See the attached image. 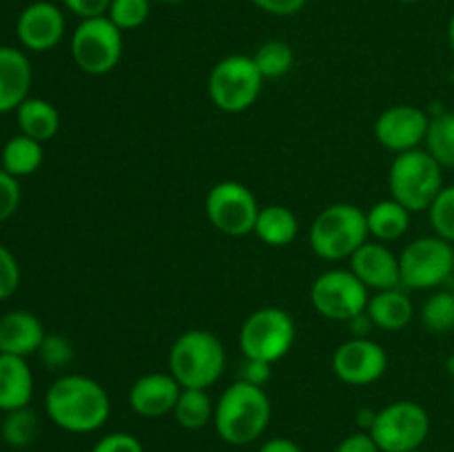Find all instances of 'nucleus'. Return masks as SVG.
I'll use <instances>...</instances> for the list:
<instances>
[{
	"instance_id": "1",
	"label": "nucleus",
	"mask_w": 454,
	"mask_h": 452,
	"mask_svg": "<svg viewBox=\"0 0 454 452\" xmlns=\"http://www.w3.org/2000/svg\"><path fill=\"white\" fill-rule=\"evenodd\" d=\"M47 417L74 434H89L109 421L111 399L100 381L87 375H62L49 386L44 394Z\"/></svg>"
},
{
	"instance_id": "2",
	"label": "nucleus",
	"mask_w": 454,
	"mask_h": 452,
	"mask_svg": "<svg viewBox=\"0 0 454 452\" xmlns=\"http://www.w3.org/2000/svg\"><path fill=\"white\" fill-rule=\"evenodd\" d=\"M270 399L262 386L238 379L215 401L213 425L229 446H248L269 428Z\"/></svg>"
},
{
	"instance_id": "3",
	"label": "nucleus",
	"mask_w": 454,
	"mask_h": 452,
	"mask_svg": "<svg viewBox=\"0 0 454 452\" xmlns=\"http://www.w3.org/2000/svg\"><path fill=\"white\" fill-rule=\"evenodd\" d=\"M226 368V348L220 337L204 328L184 331L168 350V372L182 388L208 390Z\"/></svg>"
},
{
	"instance_id": "4",
	"label": "nucleus",
	"mask_w": 454,
	"mask_h": 452,
	"mask_svg": "<svg viewBox=\"0 0 454 452\" xmlns=\"http://www.w3.org/2000/svg\"><path fill=\"white\" fill-rule=\"evenodd\" d=\"M366 211L355 204L337 202L324 208L309 229V244L322 260H350L353 253L368 242Z\"/></svg>"
},
{
	"instance_id": "5",
	"label": "nucleus",
	"mask_w": 454,
	"mask_h": 452,
	"mask_svg": "<svg viewBox=\"0 0 454 452\" xmlns=\"http://www.w3.org/2000/svg\"><path fill=\"white\" fill-rule=\"evenodd\" d=\"M443 167L426 149L395 155L388 171L390 198L411 213L428 211L443 189Z\"/></svg>"
},
{
	"instance_id": "6",
	"label": "nucleus",
	"mask_w": 454,
	"mask_h": 452,
	"mask_svg": "<svg viewBox=\"0 0 454 452\" xmlns=\"http://www.w3.org/2000/svg\"><path fill=\"white\" fill-rule=\"evenodd\" d=\"M295 337L297 328L291 313L278 306H264L244 319L238 341L244 357L273 366L291 353Z\"/></svg>"
},
{
	"instance_id": "7",
	"label": "nucleus",
	"mask_w": 454,
	"mask_h": 452,
	"mask_svg": "<svg viewBox=\"0 0 454 452\" xmlns=\"http://www.w3.org/2000/svg\"><path fill=\"white\" fill-rule=\"evenodd\" d=\"M264 87V75L253 56L233 53L213 66L208 75V97L224 113H242L251 109Z\"/></svg>"
},
{
	"instance_id": "8",
	"label": "nucleus",
	"mask_w": 454,
	"mask_h": 452,
	"mask_svg": "<svg viewBox=\"0 0 454 452\" xmlns=\"http://www.w3.org/2000/svg\"><path fill=\"white\" fill-rule=\"evenodd\" d=\"M402 286L411 291H433L454 275V244L439 235L412 239L399 253Z\"/></svg>"
},
{
	"instance_id": "9",
	"label": "nucleus",
	"mask_w": 454,
	"mask_h": 452,
	"mask_svg": "<svg viewBox=\"0 0 454 452\" xmlns=\"http://www.w3.org/2000/svg\"><path fill=\"white\" fill-rule=\"evenodd\" d=\"M368 433L381 452H415L428 439L430 415L421 403L402 399L381 408Z\"/></svg>"
},
{
	"instance_id": "10",
	"label": "nucleus",
	"mask_w": 454,
	"mask_h": 452,
	"mask_svg": "<svg viewBox=\"0 0 454 452\" xmlns=\"http://www.w3.org/2000/svg\"><path fill=\"white\" fill-rule=\"evenodd\" d=\"M124 31L106 16L80 20L71 34V58L75 66L89 75H105L122 60Z\"/></svg>"
},
{
	"instance_id": "11",
	"label": "nucleus",
	"mask_w": 454,
	"mask_h": 452,
	"mask_svg": "<svg viewBox=\"0 0 454 452\" xmlns=\"http://www.w3.org/2000/svg\"><path fill=\"white\" fill-rule=\"evenodd\" d=\"M371 291L350 269H331L310 286V304L331 322H353L366 313Z\"/></svg>"
},
{
	"instance_id": "12",
	"label": "nucleus",
	"mask_w": 454,
	"mask_h": 452,
	"mask_svg": "<svg viewBox=\"0 0 454 452\" xmlns=\"http://www.w3.org/2000/svg\"><path fill=\"white\" fill-rule=\"evenodd\" d=\"M260 208L253 191L235 180L217 182L204 199L208 222L220 233L231 235V238H244V235L253 233Z\"/></svg>"
},
{
	"instance_id": "13",
	"label": "nucleus",
	"mask_w": 454,
	"mask_h": 452,
	"mask_svg": "<svg viewBox=\"0 0 454 452\" xmlns=\"http://www.w3.org/2000/svg\"><path fill=\"white\" fill-rule=\"evenodd\" d=\"M388 370V355L384 346L371 337H353L333 355V372L348 386H371Z\"/></svg>"
},
{
	"instance_id": "14",
	"label": "nucleus",
	"mask_w": 454,
	"mask_h": 452,
	"mask_svg": "<svg viewBox=\"0 0 454 452\" xmlns=\"http://www.w3.org/2000/svg\"><path fill=\"white\" fill-rule=\"evenodd\" d=\"M430 127V115L421 106L395 105L381 111L375 120V137L393 153L421 149Z\"/></svg>"
},
{
	"instance_id": "15",
	"label": "nucleus",
	"mask_w": 454,
	"mask_h": 452,
	"mask_svg": "<svg viewBox=\"0 0 454 452\" xmlns=\"http://www.w3.org/2000/svg\"><path fill=\"white\" fill-rule=\"evenodd\" d=\"M67 20L58 4L35 0L27 4L16 20V35L25 49L34 53L51 51L65 38Z\"/></svg>"
},
{
	"instance_id": "16",
	"label": "nucleus",
	"mask_w": 454,
	"mask_h": 452,
	"mask_svg": "<svg viewBox=\"0 0 454 452\" xmlns=\"http://www.w3.org/2000/svg\"><path fill=\"white\" fill-rule=\"evenodd\" d=\"M350 270L368 291L377 292L402 286L399 255H395L384 242H364L350 257Z\"/></svg>"
},
{
	"instance_id": "17",
	"label": "nucleus",
	"mask_w": 454,
	"mask_h": 452,
	"mask_svg": "<svg viewBox=\"0 0 454 452\" xmlns=\"http://www.w3.org/2000/svg\"><path fill=\"white\" fill-rule=\"evenodd\" d=\"M182 386L171 372H149L133 381L129 388V406L145 419H158L176 408Z\"/></svg>"
},
{
	"instance_id": "18",
	"label": "nucleus",
	"mask_w": 454,
	"mask_h": 452,
	"mask_svg": "<svg viewBox=\"0 0 454 452\" xmlns=\"http://www.w3.org/2000/svg\"><path fill=\"white\" fill-rule=\"evenodd\" d=\"M34 69L25 51L0 44V113L16 111L29 97Z\"/></svg>"
},
{
	"instance_id": "19",
	"label": "nucleus",
	"mask_w": 454,
	"mask_h": 452,
	"mask_svg": "<svg viewBox=\"0 0 454 452\" xmlns=\"http://www.w3.org/2000/svg\"><path fill=\"white\" fill-rule=\"evenodd\" d=\"M44 332L43 322L29 310H9L0 317V353L29 357L38 355L43 346Z\"/></svg>"
},
{
	"instance_id": "20",
	"label": "nucleus",
	"mask_w": 454,
	"mask_h": 452,
	"mask_svg": "<svg viewBox=\"0 0 454 452\" xmlns=\"http://www.w3.org/2000/svg\"><path fill=\"white\" fill-rule=\"evenodd\" d=\"M34 397V372L25 357L0 353V410L27 408Z\"/></svg>"
},
{
	"instance_id": "21",
	"label": "nucleus",
	"mask_w": 454,
	"mask_h": 452,
	"mask_svg": "<svg viewBox=\"0 0 454 452\" xmlns=\"http://www.w3.org/2000/svg\"><path fill=\"white\" fill-rule=\"evenodd\" d=\"M366 315L372 326L381 328V331L397 332L412 322L415 306H412L411 297L402 288H388V291H377L375 295H371Z\"/></svg>"
},
{
	"instance_id": "22",
	"label": "nucleus",
	"mask_w": 454,
	"mask_h": 452,
	"mask_svg": "<svg viewBox=\"0 0 454 452\" xmlns=\"http://www.w3.org/2000/svg\"><path fill=\"white\" fill-rule=\"evenodd\" d=\"M366 224L375 242H397L411 229V211L393 198L380 199L366 211Z\"/></svg>"
},
{
	"instance_id": "23",
	"label": "nucleus",
	"mask_w": 454,
	"mask_h": 452,
	"mask_svg": "<svg viewBox=\"0 0 454 452\" xmlns=\"http://www.w3.org/2000/svg\"><path fill=\"white\" fill-rule=\"evenodd\" d=\"M16 122L22 136L34 137L44 144L56 137L58 129H60V113L51 102L29 96L16 109Z\"/></svg>"
},
{
	"instance_id": "24",
	"label": "nucleus",
	"mask_w": 454,
	"mask_h": 452,
	"mask_svg": "<svg viewBox=\"0 0 454 452\" xmlns=\"http://www.w3.org/2000/svg\"><path fill=\"white\" fill-rule=\"evenodd\" d=\"M253 233L266 246L282 248L295 242L297 233H300V220H297V215L288 207L269 204V207L260 208V215H257L255 230Z\"/></svg>"
},
{
	"instance_id": "25",
	"label": "nucleus",
	"mask_w": 454,
	"mask_h": 452,
	"mask_svg": "<svg viewBox=\"0 0 454 452\" xmlns=\"http://www.w3.org/2000/svg\"><path fill=\"white\" fill-rule=\"evenodd\" d=\"M44 160L43 142L27 137L22 133L13 136L12 140L4 142L3 153H0V168L13 177H29L40 168Z\"/></svg>"
},
{
	"instance_id": "26",
	"label": "nucleus",
	"mask_w": 454,
	"mask_h": 452,
	"mask_svg": "<svg viewBox=\"0 0 454 452\" xmlns=\"http://www.w3.org/2000/svg\"><path fill=\"white\" fill-rule=\"evenodd\" d=\"M173 415L184 430H202L213 421L215 403L211 401L207 390L182 388L176 408H173Z\"/></svg>"
},
{
	"instance_id": "27",
	"label": "nucleus",
	"mask_w": 454,
	"mask_h": 452,
	"mask_svg": "<svg viewBox=\"0 0 454 452\" xmlns=\"http://www.w3.org/2000/svg\"><path fill=\"white\" fill-rule=\"evenodd\" d=\"M424 146L442 167L454 168V111H442V113L430 115V127Z\"/></svg>"
},
{
	"instance_id": "28",
	"label": "nucleus",
	"mask_w": 454,
	"mask_h": 452,
	"mask_svg": "<svg viewBox=\"0 0 454 452\" xmlns=\"http://www.w3.org/2000/svg\"><path fill=\"white\" fill-rule=\"evenodd\" d=\"M253 60H255L257 69L264 75V80H275L282 78V75H286L293 69V65H295V51L284 40H266L253 53Z\"/></svg>"
},
{
	"instance_id": "29",
	"label": "nucleus",
	"mask_w": 454,
	"mask_h": 452,
	"mask_svg": "<svg viewBox=\"0 0 454 452\" xmlns=\"http://www.w3.org/2000/svg\"><path fill=\"white\" fill-rule=\"evenodd\" d=\"M0 437L12 448L31 446L38 437V417H35V412L29 406L4 412L3 421H0Z\"/></svg>"
},
{
	"instance_id": "30",
	"label": "nucleus",
	"mask_w": 454,
	"mask_h": 452,
	"mask_svg": "<svg viewBox=\"0 0 454 452\" xmlns=\"http://www.w3.org/2000/svg\"><path fill=\"white\" fill-rule=\"evenodd\" d=\"M421 323L433 335H448L454 331V291H437L424 301L419 310Z\"/></svg>"
},
{
	"instance_id": "31",
	"label": "nucleus",
	"mask_w": 454,
	"mask_h": 452,
	"mask_svg": "<svg viewBox=\"0 0 454 452\" xmlns=\"http://www.w3.org/2000/svg\"><path fill=\"white\" fill-rule=\"evenodd\" d=\"M151 0H111L106 18L120 31H131L149 20Z\"/></svg>"
},
{
	"instance_id": "32",
	"label": "nucleus",
	"mask_w": 454,
	"mask_h": 452,
	"mask_svg": "<svg viewBox=\"0 0 454 452\" xmlns=\"http://www.w3.org/2000/svg\"><path fill=\"white\" fill-rule=\"evenodd\" d=\"M428 217L434 235L454 244V184L443 186L442 193L430 204Z\"/></svg>"
},
{
	"instance_id": "33",
	"label": "nucleus",
	"mask_w": 454,
	"mask_h": 452,
	"mask_svg": "<svg viewBox=\"0 0 454 452\" xmlns=\"http://www.w3.org/2000/svg\"><path fill=\"white\" fill-rule=\"evenodd\" d=\"M38 357L49 370H60L74 359V346L69 339L60 335H47L38 350Z\"/></svg>"
},
{
	"instance_id": "34",
	"label": "nucleus",
	"mask_w": 454,
	"mask_h": 452,
	"mask_svg": "<svg viewBox=\"0 0 454 452\" xmlns=\"http://www.w3.org/2000/svg\"><path fill=\"white\" fill-rule=\"evenodd\" d=\"M20 286V266L16 255L0 244V301L12 297Z\"/></svg>"
},
{
	"instance_id": "35",
	"label": "nucleus",
	"mask_w": 454,
	"mask_h": 452,
	"mask_svg": "<svg viewBox=\"0 0 454 452\" xmlns=\"http://www.w3.org/2000/svg\"><path fill=\"white\" fill-rule=\"evenodd\" d=\"M20 182L18 177L9 175L4 168H0V224L7 222L20 207Z\"/></svg>"
},
{
	"instance_id": "36",
	"label": "nucleus",
	"mask_w": 454,
	"mask_h": 452,
	"mask_svg": "<svg viewBox=\"0 0 454 452\" xmlns=\"http://www.w3.org/2000/svg\"><path fill=\"white\" fill-rule=\"evenodd\" d=\"M91 452H145V446L131 433H109L98 439Z\"/></svg>"
},
{
	"instance_id": "37",
	"label": "nucleus",
	"mask_w": 454,
	"mask_h": 452,
	"mask_svg": "<svg viewBox=\"0 0 454 452\" xmlns=\"http://www.w3.org/2000/svg\"><path fill=\"white\" fill-rule=\"evenodd\" d=\"M62 4L80 20H89V18L106 16L111 0H62Z\"/></svg>"
},
{
	"instance_id": "38",
	"label": "nucleus",
	"mask_w": 454,
	"mask_h": 452,
	"mask_svg": "<svg viewBox=\"0 0 454 452\" xmlns=\"http://www.w3.org/2000/svg\"><path fill=\"white\" fill-rule=\"evenodd\" d=\"M251 3L270 16H295L306 7L309 0H251Z\"/></svg>"
},
{
	"instance_id": "39",
	"label": "nucleus",
	"mask_w": 454,
	"mask_h": 452,
	"mask_svg": "<svg viewBox=\"0 0 454 452\" xmlns=\"http://www.w3.org/2000/svg\"><path fill=\"white\" fill-rule=\"evenodd\" d=\"M335 452H381V450L375 443V439L371 437V433L359 430V433L348 434V437L337 446Z\"/></svg>"
},
{
	"instance_id": "40",
	"label": "nucleus",
	"mask_w": 454,
	"mask_h": 452,
	"mask_svg": "<svg viewBox=\"0 0 454 452\" xmlns=\"http://www.w3.org/2000/svg\"><path fill=\"white\" fill-rule=\"evenodd\" d=\"M239 379L264 388L266 381L270 379V363L257 362V359H247L242 366V377H239Z\"/></svg>"
},
{
	"instance_id": "41",
	"label": "nucleus",
	"mask_w": 454,
	"mask_h": 452,
	"mask_svg": "<svg viewBox=\"0 0 454 452\" xmlns=\"http://www.w3.org/2000/svg\"><path fill=\"white\" fill-rule=\"evenodd\" d=\"M260 452H304V450H301L293 439L275 437V439H269V441L260 448Z\"/></svg>"
},
{
	"instance_id": "42",
	"label": "nucleus",
	"mask_w": 454,
	"mask_h": 452,
	"mask_svg": "<svg viewBox=\"0 0 454 452\" xmlns=\"http://www.w3.org/2000/svg\"><path fill=\"white\" fill-rule=\"evenodd\" d=\"M448 43H450V49L454 53V13H452L450 22H448Z\"/></svg>"
},
{
	"instance_id": "43",
	"label": "nucleus",
	"mask_w": 454,
	"mask_h": 452,
	"mask_svg": "<svg viewBox=\"0 0 454 452\" xmlns=\"http://www.w3.org/2000/svg\"><path fill=\"white\" fill-rule=\"evenodd\" d=\"M446 366H448V370H450V372H452V377H454V355H452L450 359H448V362H446Z\"/></svg>"
},
{
	"instance_id": "44",
	"label": "nucleus",
	"mask_w": 454,
	"mask_h": 452,
	"mask_svg": "<svg viewBox=\"0 0 454 452\" xmlns=\"http://www.w3.org/2000/svg\"><path fill=\"white\" fill-rule=\"evenodd\" d=\"M158 3H168V4H176V3H184V0H158Z\"/></svg>"
},
{
	"instance_id": "45",
	"label": "nucleus",
	"mask_w": 454,
	"mask_h": 452,
	"mask_svg": "<svg viewBox=\"0 0 454 452\" xmlns=\"http://www.w3.org/2000/svg\"><path fill=\"white\" fill-rule=\"evenodd\" d=\"M399 3H406V4H411V3H417V0H399Z\"/></svg>"
},
{
	"instance_id": "46",
	"label": "nucleus",
	"mask_w": 454,
	"mask_h": 452,
	"mask_svg": "<svg viewBox=\"0 0 454 452\" xmlns=\"http://www.w3.org/2000/svg\"><path fill=\"white\" fill-rule=\"evenodd\" d=\"M452 399H454V384H452Z\"/></svg>"
},
{
	"instance_id": "47",
	"label": "nucleus",
	"mask_w": 454,
	"mask_h": 452,
	"mask_svg": "<svg viewBox=\"0 0 454 452\" xmlns=\"http://www.w3.org/2000/svg\"><path fill=\"white\" fill-rule=\"evenodd\" d=\"M415 452H426V450H421V448H419V450H415Z\"/></svg>"
}]
</instances>
